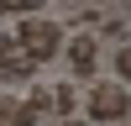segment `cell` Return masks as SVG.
<instances>
[{
  "instance_id": "1",
  "label": "cell",
  "mask_w": 131,
  "mask_h": 126,
  "mask_svg": "<svg viewBox=\"0 0 131 126\" xmlns=\"http://www.w3.org/2000/svg\"><path fill=\"white\" fill-rule=\"evenodd\" d=\"M16 37H21V47H26L37 63H52V58H58V47H63L58 21H47V16H26V21L16 26Z\"/></svg>"
},
{
  "instance_id": "2",
  "label": "cell",
  "mask_w": 131,
  "mask_h": 126,
  "mask_svg": "<svg viewBox=\"0 0 131 126\" xmlns=\"http://www.w3.org/2000/svg\"><path fill=\"white\" fill-rule=\"evenodd\" d=\"M84 110H89V121H121V116H131V94L126 84H94Z\"/></svg>"
},
{
  "instance_id": "3",
  "label": "cell",
  "mask_w": 131,
  "mask_h": 126,
  "mask_svg": "<svg viewBox=\"0 0 131 126\" xmlns=\"http://www.w3.org/2000/svg\"><path fill=\"white\" fill-rule=\"evenodd\" d=\"M37 68H42V63L21 47V37H5V42H0V74H10V79H31Z\"/></svg>"
},
{
  "instance_id": "4",
  "label": "cell",
  "mask_w": 131,
  "mask_h": 126,
  "mask_svg": "<svg viewBox=\"0 0 131 126\" xmlns=\"http://www.w3.org/2000/svg\"><path fill=\"white\" fill-rule=\"evenodd\" d=\"M63 47H68V63H73V74H94V63H100V42H94L89 32L68 37Z\"/></svg>"
},
{
  "instance_id": "5",
  "label": "cell",
  "mask_w": 131,
  "mask_h": 126,
  "mask_svg": "<svg viewBox=\"0 0 131 126\" xmlns=\"http://www.w3.org/2000/svg\"><path fill=\"white\" fill-rule=\"evenodd\" d=\"M31 121H37L31 100H21V94H0V126H31Z\"/></svg>"
},
{
  "instance_id": "6",
  "label": "cell",
  "mask_w": 131,
  "mask_h": 126,
  "mask_svg": "<svg viewBox=\"0 0 131 126\" xmlns=\"http://www.w3.org/2000/svg\"><path fill=\"white\" fill-rule=\"evenodd\" d=\"M73 110H79V94H73V84H52V116H63V121H68Z\"/></svg>"
},
{
  "instance_id": "7",
  "label": "cell",
  "mask_w": 131,
  "mask_h": 126,
  "mask_svg": "<svg viewBox=\"0 0 131 126\" xmlns=\"http://www.w3.org/2000/svg\"><path fill=\"white\" fill-rule=\"evenodd\" d=\"M42 5L47 0H0V10H10V16H37Z\"/></svg>"
},
{
  "instance_id": "8",
  "label": "cell",
  "mask_w": 131,
  "mask_h": 126,
  "mask_svg": "<svg viewBox=\"0 0 131 126\" xmlns=\"http://www.w3.org/2000/svg\"><path fill=\"white\" fill-rule=\"evenodd\" d=\"M31 110H37V116L52 110V89H47V84H37V89H31Z\"/></svg>"
},
{
  "instance_id": "9",
  "label": "cell",
  "mask_w": 131,
  "mask_h": 126,
  "mask_svg": "<svg viewBox=\"0 0 131 126\" xmlns=\"http://www.w3.org/2000/svg\"><path fill=\"white\" fill-rule=\"evenodd\" d=\"M115 74H121V79L131 84V42H126V47H121V52H115Z\"/></svg>"
},
{
  "instance_id": "10",
  "label": "cell",
  "mask_w": 131,
  "mask_h": 126,
  "mask_svg": "<svg viewBox=\"0 0 131 126\" xmlns=\"http://www.w3.org/2000/svg\"><path fill=\"white\" fill-rule=\"evenodd\" d=\"M58 126H84V121H79V116H68V121H58Z\"/></svg>"
}]
</instances>
